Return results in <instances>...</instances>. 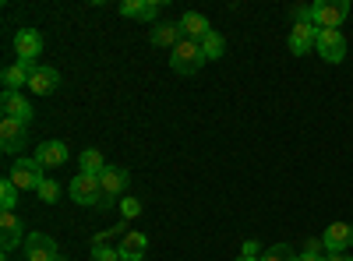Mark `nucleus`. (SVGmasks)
Here are the masks:
<instances>
[{"label": "nucleus", "mask_w": 353, "mask_h": 261, "mask_svg": "<svg viewBox=\"0 0 353 261\" xmlns=\"http://www.w3.org/2000/svg\"><path fill=\"white\" fill-rule=\"evenodd\" d=\"M92 261H124L121 251H113L106 244H92Z\"/></svg>", "instance_id": "a878e982"}, {"label": "nucleus", "mask_w": 353, "mask_h": 261, "mask_svg": "<svg viewBox=\"0 0 353 261\" xmlns=\"http://www.w3.org/2000/svg\"><path fill=\"white\" fill-rule=\"evenodd\" d=\"M350 261H353V254H350Z\"/></svg>", "instance_id": "72a5a7b5"}, {"label": "nucleus", "mask_w": 353, "mask_h": 261, "mask_svg": "<svg viewBox=\"0 0 353 261\" xmlns=\"http://www.w3.org/2000/svg\"><path fill=\"white\" fill-rule=\"evenodd\" d=\"M205 64H209V61H205V53H201V43H194V39H184L181 46L173 50V56H170V67L176 74H194Z\"/></svg>", "instance_id": "f257e3e1"}, {"label": "nucleus", "mask_w": 353, "mask_h": 261, "mask_svg": "<svg viewBox=\"0 0 353 261\" xmlns=\"http://www.w3.org/2000/svg\"><path fill=\"white\" fill-rule=\"evenodd\" d=\"M201 53H205V61H219V56L226 53V39L216 32V28L201 39Z\"/></svg>", "instance_id": "4be33fe9"}, {"label": "nucleus", "mask_w": 353, "mask_h": 261, "mask_svg": "<svg viewBox=\"0 0 353 261\" xmlns=\"http://www.w3.org/2000/svg\"><path fill=\"white\" fill-rule=\"evenodd\" d=\"M258 251H261V244H258L254 237H248V240H244V247H241V258H261Z\"/></svg>", "instance_id": "cd10ccee"}, {"label": "nucleus", "mask_w": 353, "mask_h": 261, "mask_svg": "<svg viewBox=\"0 0 353 261\" xmlns=\"http://www.w3.org/2000/svg\"><path fill=\"white\" fill-rule=\"evenodd\" d=\"M36 67H39V61H14V64H8L4 74H0L4 92H21V85H28V78H32Z\"/></svg>", "instance_id": "1a4fd4ad"}, {"label": "nucleus", "mask_w": 353, "mask_h": 261, "mask_svg": "<svg viewBox=\"0 0 353 261\" xmlns=\"http://www.w3.org/2000/svg\"><path fill=\"white\" fill-rule=\"evenodd\" d=\"M321 244H325V254H343L353 247V226L350 222H332L321 233Z\"/></svg>", "instance_id": "6e6552de"}, {"label": "nucleus", "mask_w": 353, "mask_h": 261, "mask_svg": "<svg viewBox=\"0 0 353 261\" xmlns=\"http://www.w3.org/2000/svg\"><path fill=\"white\" fill-rule=\"evenodd\" d=\"M121 216H124V222L138 219L141 216V201L138 198H121Z\"/></svg>", "instance_id": "393cba45"}, {"label": "nucleus", "mask_w": 353, "mask_h": 261, "mask_svg": "<svg viewBox=\"0 0 353 261\" xmlns=\"http://www.w3.org/2000/svg\"><path fill=\"white\" fill-rule=\"evenodd\" d=\"M0 109H4V117L11 121H21V124H32V103H28L21 92H4V99H0Z\"/></svg>", "instance_id": "ddd939ff"}, {"label": "nucleus", "mask_w": 353, "mask_h": 261, "mask_svg": "<svg viewBox=\"0 0 353 261\" xmlns=\"http://www.w3.org/2000/svg\"><path fill=\"white\" fill-rule=\"evenodd\" d=\"M8 177H11V184H14L18 191H39V184L46 180V177H43V166H39L36 159H25V156L8 169Z\"/></svg>", "instance_id": "7ed1b4c3"}, {"label": "nucleus", "mask_w": 353, "mask_h": 261, "mask_svg": "<svg viewBox=\"0 0 353 261\" xmlns=\"http://www.w3.org/2000/svg\"><path fill=\"white\" fill-rule=\"evenodd\" d=\"M128 169L124 166H106L103 169V177H99V184H103V194H110V198H121L124 191H128Z\"/></svg>", "instance_id": "f3484780"}, {"label": "nucleus", "mask_w": 353, "mask_h": 261, "mask_svg": "<svg viewBox=\"0 0 353 261\" xmlns=\"http://www.w3.org/2000/svg\"><path fill=\"white\" fill-rule=\"evenodd\" d=\"M43 169H57V166H64L71 159V149L64 141H39L36 145V156H32Z\"/></svg>", "instance_id": "0eeeda50"}, {"label": "nucleus", "mask_w": 353, "mask_h": 261, "mask_svg": "<svg viewBox=\"0 0 353 261\" xmlns=\"http://www.w3.org/2000/svg\"><path fill=\"white\" fill-rule=\"evenodd\" d=\"M57 85H61V71L46 67V64H39V67L32 71V78H28V89H32L36 96H53Z\"/></svg>", "instance_id": "dca6fc26"}, {"label": "nucleus", "mask_w": 353, "mask_h": 261, "mask_svg": "<svg viewBox=\"0 0 353 261\" xmlns=\"http://www.w3.org/2000/svg\"><path fill=\"white\" fill-rule=\"evenodd\" d=\"M318 32H321L318 25H293V28H290V39H286L290 53H293V56L311 53V50H314V43H318Z\"/></svg>", "instance_id": "9b49d317"}, {"label": "nucleus", "mask_w": 353, "mask_h": 261, "mask_svg": "<svg viewBox=\"0 0 353 261\" xmlns=\"http://www.w3.org/2000/svg\"><path fill=\"white\" fill-rule=\"evenodd\" d=\"M21 219L14 216V212H4L0 216V240H4V251H14L18 244H21Z\"/></svg>", "instance_id": "6ab92c4d"}, {"label": "nucleus", "mask_w": 353, "mask_h": 261, "mask_svg": "<svg viewBox=\"0 0 353 261\" xmlns=\"http://www.w3.org/2000/svg\"><path fill=\"white\" fill-rule=\"evenodd\" d=\"M106 166H110V163L103 159L99 149H85V152L78 156V169L88 173V177H103V169H106Z\"/></svg>", "instance_id": "412c9836"}, {"label": "nucleus", "mask_w": 353, "mask_h": 261, "mask_svg": "<svg viewBox=\"0 0 353 261\" xmlns=\"http://www.w3.org/2000/svg\"><path fill=\"white\" fill-rule=\"evenodd\" d=\"M314 50H318V56H321L325 64H343V61H346V39H343L339 28H321Z\"/></svg>", "instance_id": "20e7f679"}, {"label": "nucleus", "mask_w": 353, "mask_h": 261, "mask_svg": "<svg viewBox=\"0 0 353 261\" xmlns=\"http://www.w3.org/2000/svg\"><path fill=\"white\" fill-rule=\"evenodd\" d=\"M36 194H39V201H46V205H53V201H57V194H61V187H57V180H43Z\"/></svg>", "instance_id": "bb28decb"}, {"label": "nucleus", "mask_w": 353, "mask_h": 261, "mask_svg": "<svg viewBox=\"0 0 353 261\" xmlns=\"http://www.w3.org/2000/svg\"><path fill=\"white\" fill-rule=\"evenodd\" d=\"M297 258H301V254L293 251L290 244H272L269 251L261 254V261H297Z\"/></svg>", "instance_id": "b1692460"}, {"label": "nucleus", "mask_w": 353, "mask_h": 261, "mask_svg": "<svg viewBox=\"0 0 353 261\" xmlns=\"http://www.w3.org/2000/svg\"><path fill=\"white\" fill-rule=\"evenodd\" d=\"M325 261H350V254H325Z\"/></svg>", "instance_id": "7c9ffc66"}, {"label": "nucleus", "mask_w": 353, "mask_h": 261, "mask_svg": "<svg viewBox=\"0 0 353 261\" xmlns=\"http://www.w3.org/2000/svg\"><path fill=\"white\" fill-rule=\"evenodd\" d=\"M18 198H21V191H18V187L11 184V177L4 173V180H0V209H4V212H14Z\"/></svg>", "instance_id": "5701e85b"}, {"label": "nucleus", "mask_w": 353, "mask_h": 261, "mask_svg": "<svg viewBox=\"0 0 353 261\" xmlns=\"http://www.w3.org/2000/svg\"><path fill=\"white\" fill-rule=\"evenodd\" d=\"M25 258L28 261H53L57 258V244L46 233H28L25 237Z\"/></svg>", "instance_id": "4468645a"}, {"label": "nucleus", "mask_w": 353, "mask_h": 261, "mask_svg": "<svg viewBox=\"0 0 353 261\" xmlns=\"http://www.w3.org/2000/svg\"><path fill=\"white\" fill-rule=\"evenodd\" d=\"M53 261H68V258H64V254H57V258H53Z\"/></svg>", "instance_id": "473e14b6"}, {"label": "nucleus", "mask_w": 353, "mask_h": 261, "mask_svg": "<svg viewBox=\"0 0 353 261\" xmlns=\"http://www.w3.org/2000/svg\"><path fill=\"white\" fill-rule=\"evenodd\" d=\"M117 251H121L124 261H141L145 251H149V237L134 233V229H131V233H124V240H121V247H117Z\"/></svg>", "instance_id": "aec40b11"}, {"label": "nucleus", "mask_w": 353, "mask_h": 261, "mask_svg": "<svg viewBox=\"0 0 353 261\" xmlns=\"http://www.w3.org/2000/svg\"><path fill=\"white\" fill-rule=\"evenodd\" d=\"M14 53H18V61H36V56H43V32L39 28H18Z\"/></svg>", "instance_id": "9d476101"}, {"label": "nucleus", "mask_w": 353, "mask_h": 261, "mask_svg": "<svg viewBox=\"0 0 353 261\" xmlns=\"http://www.w3.org/2000/svg\"><path fill=\"white\" fill-rule=\"evenodd\" d=\"M311 11L318 28H339L350 14V0H318V4H311Z\"/></svg>", "instance_id": "39448f33"}, {"label": "nucleus", "mask_w": 353, "mask_h": 261, "mask_svg": "<svg viewBox=\"0 0 353 261\" xmlns=\"http://www.w3.org/2000/svg\"><path fill=\"white\" fill-rule=\"evenodd\" d=\"M103 184L99 177H88V173H78V177L71 180V201L81 209H99V201H103Z\"/></svg>", "instance_id": "f03ea898"}, {"label": "nucleus", "mask_w": 353, "mask_h": 261, "mask_svg": "<svg viewBox=\"0 0 353 261\" xmlns=\"http://www.w3.org/2000/svg\"><path fill=\"white\" fill-rule=\"evenodd\" d=\"M152 43L163 46V50H176V46L184 43L181 21H156V25H152Z\"/></svg>", "instance_id": "2eb2a0df"}, {"label": "nucleus", "mask_w": 353, "mask_h": 261, "mask_svg": "<svg viewBox=\"0 0 353 261\" xmlns=\"http://www.w3.org/2000/svg\"><path fill=\"white\" fill-rule=\"evenodd\" d=\"M25 145H28V124L11 121V117L0 121V149H4L8 156H14V152L25 149Z\"/></svg>", "instance_id": "423d86ee"}, {"label": "nucleus", "mask_w": 353, "mask_h": 261, "mask_svg": "<svg viewBox=\"0 0 353 261\" xmlns=\"http://www.w3.org/2000/svg\"><path fill=\"white\" fill-rule=\"evenodd\" d=\"M181 28H184V39H194V43H201L205 36L212 32L209 18H205V14H198V11H188V14L181 18Z\"/></svg>", "instance_id": "a211bd4d"}, {"label": "nucleus", "mask_w": 353, "mask_h": 261, "mask_svg": "<svg viewBox=\"0 0 353 261\" xmlns=\"http://www.w3.org/2000/svg\"><path fill=\"white\" fill-rule=\"evenodd\" d=\"M304 254H325V244H321V237L304 240Z\"/></svg>", "instance_id": "c85d7f7f"}, {"label": "nucleus", "mask_w": 353, "mask_h": 261, "mask_svg": "<svg viewBox=\"0 0 353 261\" xmlns=\"http://www.w3.org/2000/svg\"><path fill=\"white\" fill-rule=\"evenodd\" d=\"M166 0H124L121 4V14L124 18H134V21H156L159 11H163Z\"/></svg>", "instance_id": "f8f14e48"}, {"label": "nucleus", "mask_w": 353, "mask_h": 261, "mask_svg": "<svg viewBox=\"0 0 353 261\" xmlns=\"http://www.w3.org/2000/svg\"><path fill=\"white\" fill-rule=\"evenodd\" d=\"M237 261H261V258H237Z\"/></svg>", "instance_id": "2f4dec72"}, {"label": "nucleus", "mask_w": 353, "mask_h": 261, "mask_svg": "<svg viewBox=\"0 0 353 261\" xmlns=\"http://www.w3.org/2000/svg\"><path fill=\"white\" fill-rule=\"evenodd\" d=\"M297 261H325V254H301Z\"/></svg>", "instance_id": "c756f323"}]
</instances>
